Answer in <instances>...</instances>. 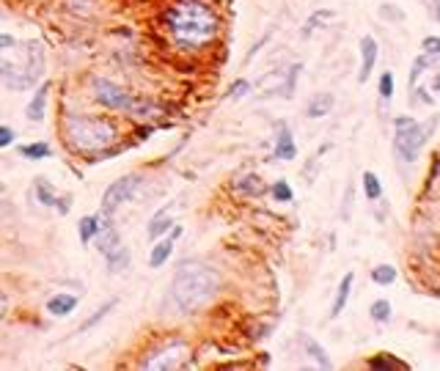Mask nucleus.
Wrapping results in <instances>:
<instances>
[{
  "mask_svg": "<svg viewBox=\"0 0 440 371\" xmlns=\"http://www.w3.org/2000/svg\"><path fill=\"white\" fill-rule=\"evenodd\" d=\"M163 28L174 47L198 52L218 38L220 20L207 0H177L163 14Z\"/></svg>",
  "mask_w": 440,
  "mask_h": 371,
  "instance_id": "nucleus-1",
  "label": "nucleus"
},
{
  "mask_svg": "<svg viewBox=\"0 0 440 371\" xmlns=\"http://www.w3.org/2000/svg\"><path fill=\"white\" fill-rule=\"evenodd\" d=\"M220 292V272L207 264H182L171 281V300L179 311H198Z\"/></svg>",
  "mask_w": 440,
  "mask_h": 371,
  "instance_id": "nucleus-2",
  "label": "nucleus"
},
{
  "mask_svg": "<svg viewBox=\"0 0 440 371\" xmlns=\"http://www.w3.org/2000/svg\"><path fill=\"white\" fill-rule=\"evenodd\" d=\"M64 135L80 151H102L105 146L116 144V138H118L113 121L102 118V115H67Z\"/></svg>",
  "mask_w": 440,
  "mask_h": 371,
  "instance_id": "nucleus-3",
  "label": "nucleus"
},
{
  "mask_svg": "<svg viewBox=\"0 0 440 371\" xmlns=\"http://www.w3.org/2000/svg\"><path fill=\"white\" fill-rule=\"evenodd\" d=\"M435 127V121H429L427 127L424 124H418L415 118H410V115H399L397 121H394V130H397V135H394V148H397V154L402 157V162H415L418 160V154H421V148L427 144V132Z\"/></svg>",
  "mask_w": 440,
  "mask_h": 371,
  "instance_id": "nucleus-4",
  "label": "nucleus"
},
{
  "mask_svg": "<svg viewBox=\"0 0 440 371\" xmlns=\"http://www.w3.org/2000/svg\"><path fill=\"white\" fill-rule=\"evenodd\" d=\"M91 91H94V99H97L99 105L110 108V111L130 113L138 108V102L132 99L130 91H124L121 85L110 83V80H105V77H94V80H91Z\"/></svg>",
  "mask_w": 440,
  "mask_h": 371,
  "instance_id": "nucleus-5",
  "label": "nucleus"
},
{
  "mask_svg": "<svg viewBox=\"0 0 440 371\" xmlns=\"http://www.w3.org/2000/svg\"><path fill=\"white\" fill-rule=\"evenodd\" d=\"M138 185H141V176H138V174H130V176H124V179H116V182L105 190V195H102V212L113 215L121 204H127V201L132 198V192L138 190Z\"/></svg>",
  "mask_w": 440,
  "mask_h": 371,
  "instance_id": "nucleus-6",
  "label": "nucleus"
},
{
  "mask_svg": "<svg viewBox=\"0 0 440 371\" xmlns=\"http://www.w3.org/2000/svg\"><path fill=\"white\" fill-rule=\"evenodd\" d=\"M187 355H190L187 344L171 341L163 349H157V352L149 355L146 360H144V369H177V366H182L184 360H187Z\"/></svg>",
  "mask_w": 440,
  "mask_h": 371,
  "instance_id": "nucleus-7",
  "label": "nucleus"
},
{
  "mask_svg": "<svg viewBox=\"0 0 440 371\" xmlns=\"http://www.w3.org/2000/svg\"><path fill=\"white\" fill-rule=\"evenodd\" d=\"M377 38L374 36H364L361 38V72H358V83H366L371 72H374V64H377Z\"/></svg>",
  "mask_w": 440,
  "mask_h": 371,
  "instance_id": "nucleus-8",
  "label": "nucleus"
},
{
  "mask_svg": "<svg viewBox=\"0 0 440 371\" xmlns=\"http://www.w3.org/2000/svg\"><path fill=\"white\" fill-rule=\"evenodd\" d=\"M94 242H97V251H99L105 259H108L110 253H116V251L121 248V237H118V231H116V225H113V223L102 225V228L97 231Z\"/></svg>",
  "mask_w": 440,
  "mask_h": 371,
  "instance_id": "nucleus-9",
  "label": "nucleus"
},
{
  "mask_svg": "<svg viewBox=\"0 0 440 371\" xmlns=\"http://www.w3.org/2000/svg\"><path fill=\"white\" fill-rule=\"evenodd\" d=\"M47 97H50V83H41L36 91H34V99L28 102V108H25V115H28V121H44V111H47Z\"/></svg>",
  "mask_w": 440,
  "mask_h": 371,
  "instance_id": "nucleus-10",
  "label": "nucleus"
},
{
  "mask_svg": "<svg viewBox=\"0 0 440 371\" xmlns=\"http://www.w3.org/2000/svg\"><path fill=\"white\" fill-rule=\"evenodd\" d=\"M275 157L278 160H294L297 146H294L292 130L287 124H278V135H275Z\"/></svg>",
  "mask_w": 440,
  "mask_h": 371,
  "instance_id": "nucleus-11",
  "label": "nucleus"
},
{
  "mask_svg": "<svg viewBox=\"0 0 440 371\" xmlns=\"http://www.w3.org/2000/svg\"><path fill=\"white\" fill-rule=\"evenodd\" d=\"M108 223H110L108 212H102V215H85L83 220L77 223V228H80V239L88 245V242L97 237V231H99L102 225H108Z\"/></svg>",
  "mask_w": 440,
  "mask_h": 371,
  "instance_id": "nucleus-12",
  "label": "nucleus"
},
{
  "mask_svg": "<svg viewBox=\"0 0 440 371\" xmlns=\"http://www.w3.org/2000/svg\"><path fill=\"white\" fill-rule=\"evenodd\" d=\"M171 253H174V237H160L157 245H154L151 253H149V267H151V270H160L165 261L171 259Z\"/></svg>",
  "mask_w": 440,
  "mask_h": 371,
  "instance_id": "nucleus-13",
  "label": "nucleus"
},
{
  "mask_svg": "<svg viewBox=\"0 0 440 371\" xmlns=\"http://www.w3.org/2000/svg\"><path fill=\"white\" fill-rule=\"evenodd\" d=\"M352 284H355V275L347 272V275L341 278L338 289H336V300H333V305H330V319H336V316L344 311V305H347V300H350V292H352Z\"/></svg>",
  "mask_w": 440,
  "mask_h": 371,
  "instance_id": "nucleus-14",
  "label": "nucleus"
},
{
  "mask_svg": "<svg viewBox=\"0 0 440 371\" xmlns=\"http://www.w3.org/2000/svg\"><path fill=\"white\" fill-rule=\"evenodd\" d=\"M74 308H77V297L74 295H55L47 302L50 316H69Z\"/></svg>",
  "mask_w": 440,
  "mask_h": 371,
  "instance_id": "nucleus-15",
  "label": "nucleus"
},
{
  "mask_svg": "<svg viewBox=\"0 0 440 371\" xmlns=\"http://www.w3.org/2000/svg\"><path fill=\"white\" fill-rule=\"evenodd\" d=\"M333 111V94H317L311 97V102L305 105V115L308 118H322Z\"/></svg>",
  "mask_w": 440,
  "mask_h": 371,
  "instance_id": "nucleus-16",
  "label": "nucleus"
},
{
  "mask_svg": "<svg viewBox=\"0 0 440 371\" xmlns=\"http://www.w3.org/2000/svg\"><path fill=\"white\" fill-rule=\"evenodd\" d=\"M303 346H305V352L322 366V369H333V363H330V358H328V352L314 341V338H308V335H303Z\"/></svg>",
  "mask_w": 440,
  "mask_h": 371,
  "instance_id": "nucleus-17",
  "label": "nucleus"
},
{
  "mask_svg": "<svg viewBox=\"0 0 440 371\" xmlns=\"http://www.w3.org/2000/svg\"><path fill=\"white\" fill-rule=\"evenodd\" d=\"M371 281L380 284V286H391V284L397 281V267H391V264L374 267V270H371Z\"/></svg>",
  "mask_w": 440,
  "mask_h": 371,
  "instance_id": "nucleus-18",
  "label": "nucleus"
},
{
  "mask_svg": "<svg viewBox=\"0 0 440 371\" xmlns=\"http://www.w3.org/2000/svg\"><path fill=\"white\" fill-rule=\"evenodd\" d=\"M130 259H132V256H130V251L121 245L116 253H110L108 256V270L113 272V275H116V272H124V270L130 267Z\"/></svg>",
  "mask_w": 440,
  "mask_h": 371,
  "instance_id": "nucleus-19",
  "label": "nucleus"
},
{
  "mask_svg": "<svg viewBox=\"0 0 440 371\" xmlns=\"http://www.w3.org/2000/svg\"><path fill=\"white\" fill-rule=\"evenodd\" d=\"M171 225H174V223H171V218H168V215H165V209H163L160 215H154L151 223H149V237H151V239H160V237H163Z\"/></svg>",
  "mask_w": 440,
  "mask_h": 371,
  "instance_id": "nucleus-20",
  "label": "nucleus"
},
{
  "mask_svg": "<svg viewBox=\"0 0 440 371\" xmlns=\"http://www.w3.org/2000/svg\"><path fill=\"white\" fill-rule=\"evenodd\" d=\"M364 192H366L369 201H380L383 198V185H380L377 174H371V171L364 174Z\"/></svg>",
  "mask_w": 440,
  "mask_h": 371,
  "instance_id": "nucleus-21",
  "label": "nucleus"
},
{
  "mask_svg": "<svg viewBox=\"0 0 440 371\" xmlns=\"http://www.w3.org/2000/svg\"><path fill=\"white\" fill-rule=\"evenodd\" d=\"M369 314H371L374 322H388L391 319V302L388 300H374L371 308H369Z\"/></svg>",
  "mask_w": 440,
  "mask_h": 371,
  "instance_id": "nucleus-22",
  "label": "nucleus"
},
{
  "mask_svg": "<svg viewBox=\"0 0 440 371\" xmlns=\"http://www.w3.org/2000/svg\"><path fill=\"white\" fill-rule=\"evenodd\" d=\"M369 369H407V363L391 358V355H377L369 360Z\"/></svg>",
  "mask_w": 440,
  "mask_h": 371,
  "instance_id": "nucleus-23",
  "label": "nucleus"
},
{
  "mask_svg": "<svg viewBox=\"0 0 440 371\" xmlns=\"http://www.w3.org/2000/svg\"><path fill=\"white\" fill-rule=\"evenodd\" d=\"M20 154L28 160H44V157H50V146L47 144H28V146H20Z\"/></svg>",
  "mask_w": 440,
  "mask_h": 371,
  "instance_id": "nucleus-24",
  "label": "nucleus"
},
{
  "mask_svg": "<svg viewBox=\"0 0 440 371\" xmlns=\"http://www.w3.org/2000/svg\"><path fill=\"white\" fill-rule=\"evenodd\" d=\"M116 302H118V300H116V297H110L108 302H105V305H102V308H99V311H97L91 319H85V322H83V328H80V330H83V333H85V330H91V328H94L99 319H105V316H108L110 308H116Z\"/></svg>",
  "mask_w": 440,
  "mask_h": 371,
  "instance_id": "nucleus-25",
  "label": "nucleus"
},
{
  "mask_svg": "<svg viewBox=\"0 0 440 371\" xmlns=\"http://www.w3.org/2000/svg\"><path fill=\"white\" fill-rule=\"evenodd\" d=\"M237 190H242L248 195H259V192H264V185L259 176H242V182H237Z\"/></svg>",
  "mask_w": 440,
  "mask_h": 371,
  "instance_id": "nucleus-26",
  "label": "nucleus"
},
{
  "mask_svg": "<svg viewBox=\"0 0 440 371\" xmlns=\"http://www.w3.org/2000/svg\"><path fill=\"white\" fill-rule=\"evenodd\" d=\"M36 192H39V201L44 204V206H55L58 201H55V192H53V187L47 185L44 179H36Z\"/></svg>",
  "mask_w": 440,
  "mask_h": 371,
  "instance_id": "nucleus-27",
  "label": "nucleus"
},
{
  "mask_svg": "<svg viewBox=\"0 0 440 371\" xmlns=\"http://www.w3.org/2000/svg\"><path fill=\"white\" fill-rule=\"evenodd\" d=\"M273 198H275V201H281V204H289V201H292V187L287 185L284 179H281V182H275V185H273Z\"/></svg>",
  "mask_w": 440,
  "mask_h": 371,
  "instance_id": "nucleus-28",
  "label": "nucleus"
},
{
  "mask_svg": "<svg viewBox=\"0 0 440 371\" xmlns=\"http://www.w3.org/2000/svg\"><path fill=\"white\" fill-rule=\"evenodd\" d=\"M429 64H432V55H427V52H424L421 58H415V61H413V69H410V85H415V77L424 72Z\"/></svg>",
  "mask_w": 440,
  "mask_h": 371,
  "instance_id": "nucleus-29",
  "label": "nucleus"
},
{
  "mask_svg": "<svg viewBox=\"0 0 440 371\" xmlns=\"http://www.w3.org/2000/svg\"><path fill=\"white\" fill-rule=\"evenodd\" d=\"M380 97H383V99H391V97H394V74L391 72H385L380 77Z\"/></svg>",
  "mask_w": 440,
  "mask_h": 371,
  "instance_id": "nucleus-30",
  "label": "nucleus"
},
{
  "mask_svg": "<svg viewBox=\"0 0 440 371\" xmlns=\"http://www.w3.org/2000/svg\"><path fill=\"white\" fill-rule=\"evenodd\" d=\"M421 47L427 55H440V36H427L421 41Z\"/></svg>",
  "mask_w": 440,
  "mask_h": 371,
  "instance_id": "nucleus-31",
  "label": "nucleus"
},
{
  "mask_svg": "<svg viewBox=\"0 0 440 371\" xmlns=\"http://www.w3.org/2000/svg\"><path fill=\"white\" fill-rule=\"evenodd\" d=\"M380 14H383V17H388V20H399V22H404L402 8H394V6H388V3H385V6H380Z\"/></svg>",
  "mask_w": 440,
  "mask_h": 371,
  "instance_id": "nucleus-32",
  "label": "nucleus"
},
{
  "mask_svg": "<svg viewBox=\"0 0 440 371\" xmlns=\"http://www.w3.org/2000/svg\"><path fill=\"white\" fill-rule=\"evenodd\" d=\"M11 144H14V130H11V127H3V124H0V148L11 146Z\"/></svg>",
  "mask_w": 440,
  "mask_h": 371,
  "instance_id": "nucleus-33",
  "label": "nucleus"
},
{
  "mask_svg": "<svg viewBox=\"0 0 440 371\" xmlns=\"http://www.w3.org/2000/svg\"><path fill=\"white\" fill-rule=\"evenodd\" d=\"M251 85H248V80H237L234 85H231V94L228 97H234V99H240V97H245V91H248Z\"/></svg>",
  "mask_w": 440,
  "mask_h": 371,
  "instance_id": "nucleus-34",
  "label": "nucleus"
},
{
  "mask_svg": "<svg viewBox=\"0 0 440 371\" xmlns=\"http://www.w3.org/2000/svg\"><path fill=\"white\" fill-rule=\"evenodd\" d=\"M8 47H14V36L11 34H0V52H6Z\"/></svg>",
  "mask_w": 440,
  "mask_h": 371,
  "instance_id": "nucleus-35",
  "label": "nucleus"
},
{
  "mask_svg": "<svg viewBox=\"0 0 440 371\" xmlns=\"http://www.w3.org/2000/svg\"><path fill=\"white\" fill-rule=\"evenodd\" d=\"M6 311H8V300H6V295L0 292V319L6 316Z\"/></svg>",
  "mask_w": 440,
  "mask_h": 371,
  "instance_id": "nucleus-36",
  "label": "nucleus"
},
{
  "mask_svg": "<svg viewBox=\"0 0 440 371\" xmlns=\"http://www.w3.org/2000/svg\"><path fill=\"white\" fill-rule=\"evenodd\" d=\"M432 14H435V20L440 22V0H432Z\"/></svg>",
  "mask_w": 440,
  "mask_h": 371,
  "instance_id": "nucleus-37",
  "label": "nucleus"
},
{
  "mask_svg": "<svg viewBox=\"0 0 440 371\" xmlns=\"http://www.w3.org/2000/svg\"><path fill=\"white\" fill-rule=\"evenodd\" d=\"M432 88H435V91L440 94V72L435 74V80H432Z\"/></svg>",
  "mask_w": 440,
  "mask_h": 371,
  "instance_id": "nucleus-38",
  "label": "nucleus"
}]
</instances>
